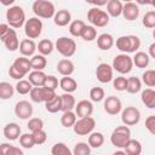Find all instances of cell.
I'll return each mask as SVG.
<instances>
[{"mask_svg":"<svg viewBox=\"0 0 155 155\" xmlns=\"http://www.w3.org/2000/svg\"><path fill=\"white\" fill-rule=\"evenodd\" d=\"M140 120V111L136 107H126L121 110V121L126 126H134Z\"/></svg>","mask_w":155,"mask_h":155,"instance_id":"10","label":"cell"},{"mask_svg":"<svg viewBox=\"0 0 155 155\" xmlns=\"http://www.w3.org/2000/svg\"><path fill=\"white\" fill-rule=\"evenodd\" d=\"M122 149L125 150L126 155H140V153H142V144H140L139 140L130 138L126 142V144H125V147Z\"/></svg>","mask_w":155,"mask_h":155,"instance_id":"25","label":"cell"},{"mask_svg":"<svg viewBox=\"0 0 155 155\" xmlns=\"http://www.w3.org/2000/svg\"><path fill=\"white\" fill-rule=\"evenodd\" d=\"M45 108H46V110H47L48 113H51V114H56V113L61 111V109H62V101H61V96L56 94L52 99H50V101L45 102Z\"/></svg>","mask_w":155,"mask_h":155,"instance_id":"33","label":"cell"},{"mask_svg":"<svg viewBox=\"0 0 155 155\" xmlns=\"http://www.w3.org/2000/svg\"><path fill=\"white\" fill-rule=\"evenodd\" d=\"M61 101H62V111H67V110H73L75 108V104H76V101H75V97L71 94V93H67L64 92L62 96H61Z\"/></svg>","mask_w":155,"mask_h":155,"instance_id":"34","label":"cell"},{"mask_svg":"<svg viewBox=\"0 0 155 155\" xmlns=\"http://www.w3.org/2000/svg\"><path fill=\"white\" fill-rule=\"evenodd\" d=\"M8 75H10V78H12V79H15V80H21V79H23L25 75L22 73V71H19L13 64L12 65H10V68H8Z\"/></svg>","mask_w":155,"mask_h":155,"instance_id":"51","label":"cell"},{"mask_svg":"<svg viewBox=\"0 0 155 155\" xmlns=\"http://www.w3.org/2000/svg\"><path fill=\"white\" fill-rule=\"evenodd\" d=\"M85 1H86L87 4H91V0H85Z\"/></svg>","mask_w":155,"mask_h":155,"instance_id":"61","label":"cell"},{"mask_svg":"<svg viewBox=\"0 0 155 155\" xmlns=\"http://www.w3.org/2000/svg\"><path fill=\"white\" fill-rule=\"evenodd\" d=\"M30 65L33 70H44L47 65V59L46 56L42 54H33L30 58Z\"/></svg>","mask_w":155,"mask_h":155,"instance_id":"30","label":"cell"},{"mask_svg":"<svg viewBox=\"0 0 155 155\" xmlns=\"http://www.w3.org/2000/svg\"><path fill=\"white\" fill-rule=\"evenodd\" d=\"M15 93V87L6 81H1L0 82V99H10L13 97Z\"/></svg>","mask_w":155,"mask_h":155,"instance_id":"36","label":"cell"},{"mask_svg":"<svg viewBox=\"0 0 155 155\" xmlns=\"http://www.w3.org/2000/svg\"><path fill=\"white\" fill-rule=\"evenodd\" d=\"M21 127L17 122H8L7 125H5L4 130H2V133H4V137L12 142V140H17L21 136Z\"/></svg>","mask_w":155,"mask_h":155,"instance_id":"17","label":"cell"},{"mask_svg":"<svg viewBox=\"0 0 155 155\" xmlns=\"http://www.w3.org/2000/svg\"><path fill=\"white\" fill-rule=\"evenodd\" d=\"M30 99L35 103H42V91H41V86H33L30 92H29Z\"/></svg>","mask_w":155,"mask_h":155,"instance_id":"48","label":"cell"},{"mask_svg":"<svg viewBox=\"0 0 155 155\" xmlns=\"http://www.w3.org/2000/svg\"><path fill=\"white\" fill-rule=\"evenodd\" d=\"M122 1L121 0H108L107 2V13L109 15V17H119L121 16V12H122Z\"/></svg>","mask_w":155,"mask_h":155,"instance_id":"22","label":"cell"},{"mask_svg":"<svg viewBox=\"0 0 155 155\" xmlns=\"http://www.w3.org/2000/svg\"><path fill=\"white\" fill-rule=\"evenodd\" d=\"M19 53L24 57H31L36 51V44L33 39H23L18 46Z\"/></svg>","mask_w":155,"mask_h":155,"instance_id":"18","label":"cell"},{"mask_svg":"<svg viewBox=\"0 0 155 155\" xmlns=\"http://www.w3.org/2000/svg\"><path fill=\"white\" fill-rule=\"evenodd\" d=\"M42 21L39 17H31L24 23V33L28 39H38L42 33Z\"/></svg>","mask_w":155,"mask_h":155,"instance_id":"9","label":"cell"},{"mask_svg":"<svg viewBox=\"0 0 155 155\" xmlns=\"http://www.w3.org/2000/svg\"><path fill=\"white\" fill-rule=\"evenodd\" d=\"M74 70H75V65L69 58H62L57 63V71L62 76H70L74 73Z\"/></svg>","mask_w":155,"mask_h":155,"instance_id":"19","label":"cell"},{"mask_svg":"<svg viewBox=\"0 0 155 155\" xmlns=\"http://www.w3.org/2000/svg\"><path fill=\"white\" fill-rule=\"evenodd\" d=\"M87 143H88V145H90L91 148H93V149L101 148V147L103 145V143H104V136H103V133H102V132H93V131H92V132L88 134Z\"/></svg>","mask_w":155,"mask_h":155,"instance_id":"31","label":"cell"},{"mask_svg":"<svg viewBox=\"0 0 155 155\" xmlns=\"http://www.w3.org/2000/svg\"><path fill=\"white\" fill-rule=\"evenodd\" d=\"M108 0H91V5H94L96 7H102L104 5H107Z\"/></svg>","mask_w":155,"mask_h":155,"instance_id":"57","label":"cell"},{"mask_svg":"<svg viewBox=\"0 0 155 155\" xmlns=\"http://www.w3.org/2000/svg\"><path fill=\"white\" fill-rule=\"evenodd\" d=\"M145 128L150 134H155V115H150L145 119Z\"/></svg>","mask_w":155,"mask_h":155,"instance_id":"52","label":"cell"},{"mask_svg":"<svg viewBox=\"0 0 155 155\" xmlns=\"http://www.w3.org/2000/svg\"><path fill=\"white\" fill-rule=\"evenodd\" d=\"M121 1H125V2H128V1H132V0H121Z\"/></svg>","mask_w":155,"mask_h":155,"instance_id":"62","label":"cell"},{"mask_svg":"<svg viewBox=\"0 0 155 155\" xmlns=\"http://www.w3.org/2000/svg\"><path fill=\"white\" fill-rule=\"evenodd\" d=\"M23 154H24V151L21 148L15 147V145H11L7 151V155H23Z\"/></svg>","mask_w":155,"mask_h":155,"instance_id":"54","label":"cell"},{"mask_svg":"<svg viewBox=\"0 0 155 155\" xmlns=\"http://www.w3.org/2000/svg\"><path fill=\"white\" fill-rule=\"evenodd\" d=\"M114 36L109 33H103L97 36V46L102 51H108L114 46Z\"/></svg>","mask_w":155,"mask_h":155,"instance_id":"21","label":"cell"},{"mask_svg":"<svg viewBox=\"0 0 155 155\" xmlns=\"http://www.w3.org/2000/svg\"><path fill=\"white\" fill-rule=\"evenodd\" d=\"M111 68L113 70H116L117 73H120L121 75L128 74L132 68H133V62H132V57L128 53H120L116 54L113 59L111 63Z\"/></svg>","mask_w":155,"mask_h":155,"instance_id":"5","label":"cell"},{"mask_svg":"<svg viewBox=\"0 0 155 155\" xmlns=\"http://www.w3.org/2000/svg\"><path fill=\"white\" fill-rule=\"evenodd\" d=\"M96 127V120L92 116H85L76 119L73 125V131L78 136H88Z\"/></svg>","mask_w":155,"mask_h":155,"instance_id":"8","label":"cell"},{"mask_svg":"<svg viewBox=\"0 0 155 155\" xmlns=\"http://www.w3.org/2000/svg\"><path fill=\"white\" fill-rule=\"evenodd\" d=\"M113 87L114 90L119 91V92H122V91H126V86H127V78L120 75L117 78H113Z\"/></svg>","mask_w":155,"mask_h":155,"instance_id":"46","label":"cell"},{"mask_svg":"<svg viewBox=\"0 0 155 155\" xmlns=\"http://www.w3.org/2000/svg\"><path fill=\"white\" fill-rule=\"evenodd\" d=\"M11 29V27L6 23H0V40L8 33V30Z\"/></svg>","mask_w":155,"mask_h":155,"instance_id":"55","label":"cell"},{"mask_svg":"<svg viewBox=\"0 0 155 155\" xmlns=\"http://www.w3.org/2000/svg\"><path fill=\"white\" fill-rule=\"evenodd\" d=\"M142 90V81L137 76H130L127 78V86L126 91L131 94H136Z\"/></svg>","mask_w":155,"mask_h":155,"instance_id":"32","label":"cell"},{"mask_svg":"<svg viewBox=\"0 0 155 155\" xmlns=\"http://www.w3.org/2000/svg\"><path fill=\"white\" fill-rule=\"evenodd\" d=\"M27 127L30 132H34L36 130H41V128H44V121L40 117H29Z\"/></svg>","mask_w":155,"mask_h":155,"instance_id":"47","label":"cell"},{"mask_svg":"<svg viewBox=\"0 0 155 155\" xmlns=\"http://www.w3.org/2000/svg\"><path fill=\"white\" fill-rule=\"evenodd\" d=\"M113 68L108 63H99L96 68V78L101 84H108L113 80Z\"/></svg>","mask_w":155,"mask_h":155,"instance_id":"11","label":"cell"},{"mask_svg":"<svg viewBox=\"0 0 155 155\" xmlns=\"http://www.w3.org/2000/svg\"><path fill=\"white\" fill-rule=\"evenodd\" d=\"M31 134H33L35 145H41V144H44V143L46 142V139H47V133L44 131V128L36 130V131L31 132Z\"/></svg>","mask_w":155,"mask_h":155,"instance_id":"49","label":"cell"},{"mask_svg":"<svg viewBox=\"0 0 155 155\" xmlns=\"http://www.w3.org/2000/svg\"><path fill=\"white\" fill-rule=\"evenodd\" d=\"M54 48L64 58H70L76 52V42L74 39L68 36H61L54 42Z\"/></svg>","mask_w":155,"mask_h":155,"instance_id":"4","label":"cell"},{"mask_svg":"<svg viewBox=\"0 0 155 155\" xmlns=\"http://www.w3.org/2000/svg\"><path fill=\"white\" fill-rule=\"evenodd\" d=\"M18 139H19L21 147L24 148V149H31V148L35 145L31 132H30V133H23V134H21Z\"/></svg>","mask_w":155,"mask_h":155,"instance_id":"44","label":"cell"},{"mask_svg":"<svg viewBox=\"0 0 155 155\" xmlns=\"http://www.w3.org/2000/svg\"><path fill=\"white\" fill-rule=\"evenodd\" d=\"M1 41L4 42V45H5V47H6L7 51L13 52V51L18 50L19 40H18V35H17V33H16L15 29L11 28V29L8 30V33L1 39Z\"/></svg>","mask_w":155,"mask_h":155,"instance_id":"15","label":"cell"},{"mask_svg":"<svg viewBox=\"0 0 155 155\" xmlns=\"http://www.w3.org/2000/svg\"><path fill=\"white\" fill-rule=\"evenodd\" d=\"M142 24H143L145 28L153 29V28L155 27V11L150 10V11L145 12V15H144L143 18H142Z\"/></svg>","mask_w":155,"mask_h":155,"instance_id":"45","label":"cell"},{"mask_svg":"<svg viewBox=\"0 0 155 155\" xmlns=\"http://www.w3.org/2000/svg\"><path fill=\"white\" fill-rule=\"evenodd\" d=\"M116 48L122 53H134L140 47V39L137 35H122L114 41Z\"/></svg>","mask_w":155,"mask_h":155,"instance_id":"1","label":"cell"},{"mask_svg":"<svg viewBox=\"0 0 155 155\" xmlns=\"http://www.w3.org/2000/svg\"><path fill=\"white\" fill-rule=\"evenodd\" d=\"M53 22L58 27H65L71 22V13L68 10H58L53 15Z\"/></svg>","mask_w":155,"mask_h":155,"instance_id":"20","label":"cell"},{"mask_svg":"<svg viewBox=\"0 0 155 155\" xmlns=\"http://www.w3.org/2000/svg\"><path fill=\"white\" fill-rule=\"evenodd\" d=\"M19 71H22L24 75H27L30 70H31V65H30V59L24 57V56H21L18 58L15 59V62L12 63Z\"/></svg>","mask_w":155,"mask_h":155,"instance_id":"29","label":"cell"},{"mask_svg":"<svg viewBox=\"0 0 155 155\" xmlns=\"http://www.w3.org/2000/svg\"><path fill=\"white\" fill-rule=\"evenodd\" d=\"M6 21H7V24L13 29H18L23 27L27 21L24 10L18 5L10 6L6 11Z\"/></svg>","mask_w":155,"mask_h":155,"instance_id":"2","label":"cell"},{"mask_svg":"<svg viewBox=\"0 0 155 155\" xmlns=\"http://www.w3.org/2000/svg\"><path fill=\"white\" fill-rule=\"evenodd\" d=\"M33 85L29 82V80H24V79H21L17 81L16 86H15V91H17V93L19 94H28L31 90Z\"/></svg>","mask_w":155,"mask_h":155,"instance_id":"40","label":"cell"},{"mask_svg":"<svg viewBox=\"0 0 155 155\" xmlns=\"http://www.w3.org/2000/svg\"><path fill=\"white\" fill-rule=\"evenodd\" d=\"M121 15L124 16V18L126 21H136L139 16V6L133 2V1H128V2H125L124 6H122V12Z\"/></svg>","mask_w":155,"mask_h":155,"instance_id":"14","label":"cell"},{"mask_svg":"<svg viewBox=\"0 0 155 155\" xmlns=\"http://www.w3.org/2000/svg\"><path fill=\"white\" fill-rule=\"evenodd\" d=\"M104 110L109 115H117L122 110V103L119 97L116 96H109L104 99Z\"/></svg>","mask_w":155,"mask_h":155,"instance_id":"12","label":"cell"},{"mask_svg":"<svg viewBox=\"0 0 155 155\" xmlns=\"http://www.w3.org/2000/svg\"><path fill=\"white\" fill-rule=\"evenodd\" d=\"M104 98H105V92H104V90L102 87L96 86V87H92L90 90V99H91V102L98 103V102H102Z\"/></svg>","mask_w":155,"mask_h":155,"instance_id":"43","label":"cell"},{"mask_svg":"<svg viewBox=\"0 0 155 155\" xmlns=\"http://www.w3.org/2000/svg\"><path fill=\"white\" fill-rule=\"evenodd\" d=\"M31 10L36 17L44 19L52 18L56 12L53 2H51L50 0H35L31 5Z\"/></svg>","mask_w":155,"mask_h":155,"instance_id":"3","label":"cell"},{"mask_svg":"<svg viewBox=\"0 0 155 155\" xmlns=\"http://www.w3.org/2000/svg\"><path fill=\"white\" fill-rule=\"evenodd\" d=\"M75 114L78 117H85V116H91L93 113V104L91 101L82 99L75 104Z\"/></svg>","mask_w":155,"mask_h":155,"instance_id":"16","label":"cell"},{"mask_svg":"<svg viewBox=\"0 0 155 155\" xmlns=\"http://www.w3.org/2000/svg\"><path fill=\"white\" fill-rule=\"evenodd\" d=\"M59 87L67 93H73L78 88V82L75 79H73L70 76H63L59 80Z\"/></svg>","mask_w":155,"mask_h":155,"instance_id":"26","label":"cell"},{"mask_svg":"<svg viewBox=\"0 0 155 155\" xmlns=\"http://www.w3.org/2000/svg\"><path fill=\"white\" fill-rule=\"evenodd\" d=\"M28 80L33 86H44L46 74L42 70H31L28 73Z\"/></svg>","mask_w":155,"mask_h":155,"instance_id":"27","label":"cell"},{"mask_svg":"<svg viewBox=\"0 0 155 155\" xmlns=\"http://www.w3.org/2000/svg\"><path fill=\"white\" fill-rule=\"evenodd\" d=\"M91 147L88 145V143L86 142H79L74 145V149L71 150V153L74 155H90L91 154Z\"/></svg>","mask_w":155,"mask_h":155,"instance_id":"41","label":"cell"},{"mask_svg":"<svg viewBox=\"0 0 155 155\" xmlns=\"http://www.w3.org/2000/svg\"><path fill=\"white\" fill-rule=\"evenodd\" d=\"M131 138V130L128 126L126 125H121L117 126L116 128H114V131L110 134V142L114 147L122 149L126 144V142Z\"/></svg>","mask_w":155,"mask_h":155,"instance_id":"6","label":"cell"},{"mask_svg":"<svg viewBox=\"0 0 155 155\" xmlns=\"http://www.w3.org/2000/svg\"><path fill=\"white\" fill-rule=\"evenodd\" d=\"M85 25H86L85 22L81 21V19H75V21L70 22L69 23V33H70V35L74 36V38H80L81 31H82Z\"/></svg>","mask_w":155,"mask_h":155,"instance_id":"37","label":"cell"},{"mask_svg":"<svg viewBox=\"0 0 155 155\" xmlns=\"http://www.w3.org/2000/svg\"><path fill=\"white\" fill-rule=\"evenodd\" d=\"M58 85H59V81H58V79H57L54 75H46L45 82H44V86H45V87L56 91V88L58 87Z\"/></svg>","mask_w":155,"mask_h":155,"instance_id":"50","label":"cell"},{"mask_svg":"<svg viewBox=\"0 0 155 155\" xmlns=\"http://www.w3.org/2000/svg\"><path fill=\"white\" fill-rule=\"evenodd\" d=\"M132 62L133 65H136L137 68H147L150 63V57L148 53L143 52V51H137L134 52V56L132 57Z\"/></svg>","mask_w":155,"mask_h":155,"instance_id":"24","label":"cell"},{"mask_svg":"<svg viewBox=\"0 0 155 155\" xmlns=\"http://www.w3.org/2000/svg\"><path fill=\"white\" fill-rule=\"evenodd\" d=\"M36 50L39 51L40 54L42 56H48L52 53V51L54 50V44L50 40V39H42L39 41V44L36 45Z\"/></svg>","mask_w":155,"mask_h":155,"instance_id":"28","label":"cell"},{"mask_svg":"<svg viewBox=\"0 0 155 155\" xmlns=\"http://www.w3.org/2000/svg\"><path fill=\"white\" fill-rule=\"evenodd\" d=\"M142 84H144L148 87H154L155 86V70L154 69H148L142 74Z\"/></svg>","mask_w":155,"mask_h":155,"instance_id":"42","label":"cell"},{"mask_svg":"<svg viewBox=\"0 0 155 155\" xmlns=\"http://www.w3.org/2000/svg\"><path fill=\"white\" fill-rule=\"evenodd\" d=\"M80 38L82 40H85V41H88V42L93 41L97 38V29H96V27H93V25H85L82 31H81Z\"/></svg>","mask_w":155,"mask_h":155,"instance_id":"38","label":"cell"},{"mask_svg":"<svg viewBox=\"0 0 155 155\" xmlns=\"http://www.w3.org/2000/svg\"><path fill=\"white\" fill-rule=\"evenodd\" d=\"M11 145L12 144H10V143H1L0 144V154L1 155H7V151H8Z\"/></svg>","mask_w":155,"mask_h":155,"instance_id":"56","label":"cell"},{"mask_svg":"<svg viewBox=\"0 0 155 155\" xmlns=\"http://www.w3.org/2000/svg\"><path fill=\"white\" fill-rule=\"evenodd\" d=\"M109 15L101 10L99 7H92L87 11V19L91 23V25L93 27H98V28H103L105 25L109 24Z\"/></svg>","mask_w":155,"mask_h":155,"instance_id":"7","label":"cell"},{"mask_svg":"<svg viewBox=\"0 0 155 155\" xmlns=\"http://www.w3.org/2000/svg\"><path fill=\"white\" fill-rule=\"evenodd\" d=\"M76 119H78V116H76L75 111H73V110H67V111H63V114H62V116H61V124H62L63 127L70 128V127H73V125L75 124Z\"/></svg>","mask_w":155,"mask_h":155,"instance_id":"35","label":"cell"},{"mask_svg":"<svg viewBox=\"0 0 155 155\" xmlns=\"http://www.w3.org/2000/svg\"><path fill=\"white\" fill-rule=\"evenodd\" d=\"M33 105L28 101H19L15 105V115L21 120H28L33 115Z\"/></svg>","mask_w":155,"mask_h":155,"instance_id":"13","label":"cell"},{"mask_svg":"<svg viewBox=\"0 0 155 155\" xmlns=\"http://www.w3.org/2000/svg\"><path fill=\"white\" fill-rule=\"evenodd\" d=\"M137 5H154L155 0H136Z\"/></svg>","mask_w":155,"mask_h":155,"instance_id":"58","label":"cell"},{"mask_svg":"<svg viewBox=\"0 0 155 155\" xmlns=\"http://www.w3.org/2000/svg\"><path fill=\"white\" fill-rule=\"evenodd\" d=\"M51 154L52 155H71V150L68 148V145L63 142L54 143L51 148Z\"/></svg>","mask_w":155,"mask_h":155,"instance_id":"39","label":"cell"},{"mask_svg":"<svg viewBox=\"0 0 155 155\" xmlns=\"http://www.w3.org/2000/svg\"><path fill=\"white\" fill-rule=\"evenodd\" d=\"M149 57L150 58H155V42H153L150 46H149Z\"/></svg>","mask_w":155,"mask_h":155,"instance_id":"59","label":"cell"},{"mask_svg":"<svg viewBox=\"0 0 155 155\" xmlns=\"http://www.w3.org/2000/svg\"><path fill=\"white\" fill-rule=\"evenodd\" d=\"M16 0H0V4L1 5H4V6H12L13 5V2H15Z\"/></svg>","mask_w":155,"mask_h":155,"instance_id":"60","label":"cell"},{"mask_svg":"<svg viewBox=\"0 0 155 155\" xmlns=\"http://www.w3.org/2000/svg\"><path fill=\"white\" fill-rule=\"evenodd\" d=\"M140 99H142V103L147 108H149V109H154L155 108V91L151 87L145 88V90L142 91Z\"/></svg>","mask_w":155,"mask_h":155,"instance_id":"23","label":"cell"},{"mask_svg":"<svg viewBox=\"0 0 155 155\" xmlns=\"http://www.w3.org/2000/svg\"><path fill=\"white\" fill-rule=\"evenodd\" d=\"M41 91H42V99H44V103L52 99L57 93L54 90H51V88H47L45 86H41Z\"/></svg>","mask_w":155,"mask_h":155,"instance_id":"53","label":"cell"}]
</instances>
